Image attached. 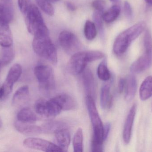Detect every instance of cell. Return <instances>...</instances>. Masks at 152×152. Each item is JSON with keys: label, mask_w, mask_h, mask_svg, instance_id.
<instances>
[{"label": "cell", "mask_w": 152, "mask_h": 152, "mask_svg": "<svg viewBox=\"0 0 152 152\" xmlns=\"http://www.w3.org/2000/svg\"><path fill=\"white\" fill-rule=\"evenodd\" d=\"M86 104L94 131L91 142V150L94 152L101 151H102L103 144L104 142V126L96 109L94 98L87 95L86 98Z\"/></svg>", "instance_id": "cell-1"}, {"label": "cell", "mask_w": 152, "mask_h": 152, "mask_svg": "<svg viewBox=\"0 0 152 152\" xmlns=\"http://www.w3.org/2000/svg\"><path fill=\"white\" fill-rule=\"evenodd\" d=\"M146 24L140 22L134 24L121 33L115 39L113 51L115 54L122 55L126 51L131 43L144 31Z\"/></svg>", "instance_id": "cell-2"}, {"label": "cell", "mask_w": 152, "mask_h": 152, "mask_svg": "<svg viewBox=\"0 0 152 152\" xmlns=\"http://www.w3.org/2000/svg\"><path fill=\"white\" fill-rule=\"evenodd\" d=\"M33 50L38 56L56 64L58 62V54L56 47L52 42L49 33H41L34 35Z\"/></svg>", "instance_id": "cell-3"}, {"label": "cell", "mask_w": 152, "mask_h": 152, "mask_svg": "<svg viewBox=\"0 0 152 152\" xmlns=\"http://www.w3.org/2000/svg\"><path fill=\"white\" fill-rule=\"evenodd\" d=\"M104 56V53L99 51L78 52L70 58L69 67L74 74L79 75L85 70L88 63L102 59Z\"/></svg>", "instance_id": "cell-4"}, {"label": "cell", "mask_w": 152, "mask_h": 152, "mask_svg": "<svg viewBox=\"0 0 152 152\" xmlns=\"http://www.w3.org/2000/svg\"><path fill=\"white\" fill-rule=\"evenodd\" d=\"M28 31L35 35L41 33H48V28L38 8L32 4L28 10L24 14Z\"/></svg>", "instance_id": "cell-5"}, {"label": "cell", "mask_w": 152, "mask_h": 152, "mask_svg": "<svg viewBox=\"0 0 152 152\" xmlns=\"http://www.w3.org/2000/svg\"><path fill=\"white\" fill-rule=\"evenodd\" d=\"M22 71V67L18 63L10 68L4 83L0 87V100L4 101L8 98L12 92L13 85L20 77Z\"/></svg>", "instance_id": "cell-6"}, {"label": "cell", "mask_w": 152, "mask_h": 152, "mask_svg": "<svg viewBox=\"0 0 152 152\" xmlns=\"http://www.w3.org/2000/svg\"><path fill=\"white\" fill-rule=\"evenodd\" d=\"M34 73L41 88L46 90L53 88L54 85V72L50 66L38 65L35 68Z\"/></svg>", "instance_id": "cell-7"}, {"label": "cell", "mask_w": 152, "mask_h": 152, "mask_svg": "<svg viewBox=\"0 0 152 152\" xmlns=\"http://www.w3.org/2000/svg\"><path fill=\"white\" fill-rule=\"evenodd\" d=\"M23 145L25 147L33 150L45 152H62V149L59 146L49 141L41 138L30 137L23 141Z\"/></svg>", "instance_id": "cell-8"}, {"label": "cell", "mask_w": 152, "mask_h": 152, "mask_svg": "<svg viewBox=\"0 0 152 152\" xmlns=\"http://www.w3.org/2000/svg\"><path fill=\"white\" fill-rule=\"evenodd\" d=\"M58 40L61 46L68 53L76 51L80 46L79 41L75 35L66 30L61 32Z\"/></svg>", "instance_id": "cell-9"}, {"label": "cell", "mask_w": 152, "mask_h": 152, "mask_svg": "<svg viewBox=\"0 0 152 152\" xmlns=\"http://www.w3.org/2000/svg\"><path fill=\"white\" fill-rule=\"evenodd\" d=\"M152 53L145 51L142 55L139 57L130 67L132 73H139L147 69L152 62Z\"/></svg>", "instance_id": "cell-10"}, {"label": "cell", "mask_w": 152, "mask_h": 152, "mask_svg": "<svg viewBox=\"0 0 152 152\" xmlns=\"http://www.w3.org/2000/svg\"><path fill=\"white\" fill-rule=\"evenodd\" d=\"M14 126L18 132L26 135H34L45 133L42 127L30 123H23L18 120L14 123Z\"/></svg>", "instance_id": "cell-11"}, {"label": "cell", "mask_w": 152, "mask_h": 152, "mask_svg": "<svg viewBox=\"0 0 152 152\" xmlns=\"http://www.w3.org/2000/svg\"><path fill=\"white\" fill-rule=\"evenodd\" d=\"M137 105L134 104L131 107L125 121L123 131V141L125 143L128 144L131 139L132 128L136 112Z\"/></svg>", "instance_id": "cell-12"}, {"label": "cell", "mask_w": 152, "mask_h": 152, "mask_svg": "<svg viewBox=\"0 0 152 152\" xmlns=\"http://www.w3.org/2000/svg\"><path fill=\"white\" fill-rule=\"evenodd\" d=\"M57 104L61 111H69L75 109L77 103L75 99L67 94L62 93L52 98Z\"/></svg>", "instance_id": "cell-13"}, {"label": "cell", "mask_w": 152, "mask_h": 152, "mask_svg": "<svg viewBox=\"0 0 152 152\" xmlns=\"http://www.w3.org/2000/svg\"><path fill=\"white\" fill-rule=\"evenodd\" d=\"M13 37L9 24L0 21V46L2 47L12 46Z\"/></svg>", "instance_id": "cell-14"}, {"label": "cell", "mask_w": 152, "mask_h": 152, "mask_svg": "<svg viewBox=\"0 0 152 152\" xmlns=\"http://www.w3.org/2000/svg\"><path fill=\"white\" fill-rule=\"evenodd\" d=\"M82 73L83 84L87 95L94 98L95 94L96 86L93 73L90 70L86 68Z\"/></svg>", "instance_id": "cell-15"}, {"label": "cell", "mask_w": 152, "mask_h": 152, "mask_svg": "<svg viewBox=\"0 0 152 152\" xmlns=\"http://www.w3.org/2000/svg\"><path fill=\"white\" fill-rule=\"evenodd\" d=\"M54 133L59 146L63 151H67L71 141L70 133L68 129L66 128L61 129Z\"/></svg>", "instance_id": "cell-16"}, {"label": "cell", "mask_w": 152, "mask_h": 152, "mask_svg": "<svg viewBox=\"0 0 152 152\" xmlns=\"http://www.w3.org/2000/svg\"><path fill=\"white\" fill-rule=\"evenodd\" d=\"M111 83L107 82L102 87L100 94V102L102 108L108 109L112 103V95L110 92Z\"/></svg>", "instance_id": "cell-17"}, {"label": "cell", "mask_w": 152, "mask_h": 152, "mask_svg": "<svg viewBox=\"0 0 152 152\" xmlns=\"http://www.w3.org/2000/svg\"><path fill=\"white\" fill-rule=\"evenodd\" d=\"M29 87L25 85L16 91L12 97V103L14 106L19 107L27 101L29 95Z\"/></svg>", "instance_id": "cell-18"}, {"label": "cell", "mask_w": 152, "mask_h": 152, "mask_svg": "<svg viewBox=\"0 0 152 152\" xmlns=\"http://www.w3.org/2000/svg\"><path fill=\"white\" fill-rule=\"evenodd\" d=\"M17 120L23 123L33 124L37 120V118L34 112L28 107L23 108L17 114Z\"/></svg>", "instance_id": "cell-19"}, {"label": "cell", "mask_w": 152, "mask_h": 152, "mask_svg": "<svg viewBox=\"0 0 152 152\" xmlns=\"http://www.w3.org/2000/svg\"><path fill=\"white\" fill-rule=\"evenodd\" d=\"M13 18V10L12 5L9 1L0 3V21L10 23Z\"/></svg>", "instance_id": "cell-20"}, {"label": "cell", "mask_w": 152, "mask_h": 152, "mask_svg": "<svg viewBox=\"0 0 152 152\" xmlns=\"http://www.w3.org/2000/svg\"><path fill=\"white\" fill-rule=\"evenodd\" d=\"M125 99L127 101H131L134 97L137 88V83L135 77L133 75L129 76L126 80Z\"/></svg>", "instance_id": "cell-21"}, {"label": "cell", "mask_w": 152, "mask_h": 152, "mask_svg": "<svg viewBox=\"0 0 152 152\" xmlns=\"http://www.w3.org/2000/svg\"><path fill=\"white\" fill-rule=\"evenodd\" d=\"M140 99L142 101L148 100L152 96V76L145 79L141 84L139 90Z\"/></svg>", "instance_id": "cell-22"}, {"label": "cell", "mask_w": 152, "mask_h": 152, "mask_svg": "<svg viewBox=\"0 0 152 152\" xmlns=\"http://www.w3.org/2000/svg\"><path fill=\"white\" fill-rule=\"evenodd\" d=\"M120 12L119 5L114 4L103 14V19L107 23L113 22L118 18Z\"/></svg>", "instance_id": "cell-23"}, {"label": "cell", "mask_w": 152, "mask_h": 152, "mask_svg": "<svg viewBox=\"0 0 152 152\" xmlns=\"http://www.w3.org/2000/svg\"><path fill=\"white\" fill-rule=\"evenodd\" d=\"M14 51L12 46L2 47L1 60L2 66H6L12 62L14 58Z\"/></svg>", "instance_id": "cell-24"}, {"label": "cell", "mask_w": 152, "mask_h": 152, "mask_svg": "<svg viewBox=\"0 0 152 152\" xmlns=\"http://www.w3.org/2000/svg\"><path fill=\"white\" fill-rule=\"evenodd\" d=\"M74 151L82 152L83 151V134L82 129L79 128L77 130L73 141Z\"/></svg>", "instance_id": "cell-25"}, {"label": "cell", "mask_w": 152, "mask_h": 152, "mask_svg": "<svg viewBox=\"0 0 152 152\" xmlns=\"http://www.w3.org/2000/svg\"><path fill=\"white\" fill-rule=\"evenodd\" d=\"M98 78L103 81H108L111 78V74L107 67L106 60H104L98 65L97 68Z\"/></svg>", "instance_id": "cell-26"}, {"label": "cell", "mask_w": 152, "mask_h": 152, "mask_svg": "<svg viewBox=\"0 0 152 152\" xmlns=\"http://www.w3.org/2000/svg\"><path fill=\"white\" fill-rule=\"evenodd\" d=\"M84 34L88 40H92L95 38L97 34V29L94 22L89 20L86 21L84 27Z\"/></svg>", "instance_id": "cell-27"}, {"label": "cell", "mask_w": 152, "mask_h": 152, "mask_svg": "<svg viewBox=\"0 0 152 152\" xmlns=\"http://www.w3.org/2000/svg\"><path fill=\"white\" fill-rule=\"evenodd\" d=\"M66 124L64 122L60 121H52L45 123L43 126V129L45 133L48 132H53L55 133L57 130L61 129L66 128Z\"/></svg>", "instance_id": "cell-28"}, {"label": "cell", "mask_w": 152, "mask_h": 152, "mask_svg": "<svg viewBox=\"0 0 152 152\" xmlns=\"http://www.w3.org/2000/svg\"><path fill=\"white\" fill-rule=\"evenodd\" d=\"M93 20L94 23L96 26V29H98L100 35L102 37H103L104 34V25L103 22L102 15L101 12L96 10L93 13Z\"/></svg>", "instance_id": "cell-29"}, {"label": "cell", "mask_w": 152, "mask_h": 152, "mask_svg": "<svg viewBox=\"0 0 152 152\" xmlns=\"http://www.w3.org/2000/svg\"><path fill=\"white\" fill-rule=\"evenodd\" d=\"M37 5L49 16H52L54 14V9L49 0H36Z\"/></svg>", "instance_id": "cell-30"}, {"label": "cell", "mask_w": 152, "mask_h": 152, "mask_svg": "<svg viewBox=\"0 0 152 152\" xmlns=\"http://www.w3.org/2000/svg\"><path fill=\"white\" fill-rule=\"evenodd\" d=\"M46 100L42 99L37 100L34 104V109L37 114L47 117V104Z\"/></svg>", "instance_id": "cell-31"}, {"label": "cell", "mask_w": 152, "mask_h": 152, "mask_svg": "<svg viewBox=\"0 0 152 152\" xmlns=\"http://www.w3.org/2000/svg\"><path fill=\"white\" fill-rule=\"evenodd\" d=\"M144 46L145 51L152 53V37L149 30H147L145 34Z\"/></svg>", "instance_id": "cell-32"}, {"label": "cell", "mask_w": 152, "mask_h": 152, "mask_svg": "<svg viewBox=\"0 0 152 152\" xmlns=\"http://www.w3.org/2000/svg\"><path fill=\"white\" fill-rule=\"evenodd\" d=\"M32 4L30 0H18L19 8L23 15L28 10Z\"/></svg>", "instance_id": "cell-33"}, {"label": "cell", "mask_w": 152, "mask_h": 152, "mask_svg": "<svg viewBox=\"0 0 152 152\" xmlns=\"http://www.w3.org/2000/svg\"><path fill=\"white\" fill-rule=\"evenodd\" d=\"M92 6L96 10L102 12L105 9L106 3L104 0H95L92 3Z\"/></svg>", "instance_id": "cell-34"}, {"label": "cell", "mask_w": 152, "mask_h": 152, "mask_svg": "<svg viewBox=\"0 0 152 152\" xmlns=\"http://www.w3.org/2000/svg\"><path fill=\"white\" fill-rule=\"evenodd\" d=\"M124 10L126 16L127 18H131L132 15V8L130 4L127 1H126L124 3Z\"/></svg>", "instance_id": "cell-35"}, {"label": "cell", "mask_w": 152, "mask_h": 152, "mask_svg": "<svg viewBox=\"0 0 152 152\" xmlns=\"http://www.w3.org/2000/svg\"><path fill=\"white\" fill-rule=\"evenodd\" d=\"M110 129L111 124H110V123H106V124H105V125L104 126V141L106 140L107 137H108Z\"/></svg>", "instance_id": "cell-36"}, {"label": "cell", "mask_w": 152, "mask_h": 152, "mask_svg": "<svg viewBox=\"0 0 152 152\" xmlns=\"http://www.w3.org/2000/svg\"><path fill=\"white\" fill-rule=\"evenodd\" d=\"M126 80L123 78L120 79L118 84V91L119 93H122L126 87Z\"/></svg>", "instance_id": "cell-37"}, {"label": "cell", "mask_w": 152, "mask_h": 152, "mask_svg": "<svg viewBox=\"0 0 152 152\" xmlns=\"http://www.w3.org/2000/svg\"><path fill=\"white\" fill-rule=\"evenodd\" d=\"M66 5L67 8L69 10L71 11H74L76 9L75 5L71 2H66Z\"/></svg>", "instance_id": "cell-38"}, {"label": "cell", "mask_w": 152, "mask_h": 152, "mask_svg": "<svg viewBox=\"0 0 152 152\" xmlns=\"http://www.w3.org/2000/svg\"><path fill=\"white\" fill-rule=\"evenodd\" d=\"M146 3L149 5H152V0H145Z\"/></svg>", "instance_id": "cell-39"}, {"label": "cell", "mask_w": 152, "mask_h": 152, "mask_svg": "<svg viewBox=\"0 0 152 152\" xmlns=\"http://www.w3.org/2000/svg\"><path fill=\"white\" fill-rule=\"evenodd\" d=\"M2 126V121L0 117V129L1 128Z\"/></svg>", "instance_id": "cell-40"}, {"label": "cell", "mask_w": 152, "mask_h": 152, "mask_svg": "<svg viewBox=\"0 0 152 152\" xmlns=\"http://www.w3.org/2000/svg\"><path fill=\"white\" fill-rule=\"evenodd\" d=\"M110 1L113 3H118L119 1V0H110Z\"/></svg>", "instance_id": "cell-41"}, {"label": "cell", "mask_w": 152, "mask_h": 152, "mask_svg": "<svg viewBox=\"0 0 152 152\" xmlns=\"http://www.w3.org/2000/svg\"><path fill=\"white\" fill-rule=\"evenodd\" d=\"M51 2H56L58 1L59 0H49Z\"/></svg>", "instance_id": "cell-42"}, {"label": "cell", "mask_w": 152, "mask_h": 152, "mask_svg": "<svg viewBox=\"0 0 152 152\" xmlns=\"http://www.w3.org/2000/svg\"><path fill=\"white\" fill-rule=\"evenodd\" d=\"M1 60H0V73H1Z\"/></svg>", "instance_id": "cell-43"}, {"label": "cell", "mask_w": 152, "mask_h": 152, "mask_svg": "<svg viewBox=\"0 0 152 152\" xmlns=\"http://www.w3.org/2000/svg\"><path fill=\"white\" fill-rule=\"evenodd\" d=\"M151 109H152V106H151Z\"/></svg>", "instance_id": "cell-44"}]
</instances>
